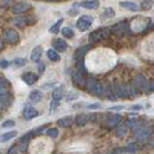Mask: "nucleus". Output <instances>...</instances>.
Instances as JSON below:
<instances>
[{
	"mask_svg": "<svg viewBox=\"0 0 154 154\" xmlns=\"http://www.w3.org/2000/svg\"><path fill=\"white\" fill-rule=\"evenodd\" d=\"M110 33H112V30L108 29V27H103V29L95 30V31H93L89 35V43L90 44H94V43H97V42H100L102 39L109 38Z\"/></svg>",
	"mask_w": 154,
	"mask_h": 154,
	"instance_id": "obj_1",
	"label": "nucleus"
},
{
	"mask_svg": "<svg viewBox=\"0 0 154 154\" xmlns=\"http://www.w3.org/2000/svg\"><path fill=\"white\" fill-rule=\"evenodd\" d=\"M87 90L90 93V94H93V95H95V96H102L103 95V85L97 81L95 78H88L87 79Z\"/></svg>",
	"mask_w": 154,
	"mask_h": 154,
	"instance_id": "obj_2",
	"label": "nucleus"
},
{
	"mask_svg": "<svg viewBox=\"0 0 154 154\" xmlns=\"http://www.w3.org/2000/svg\"><path fill=\"white\" fill-rule=\"evenodd\" d=\"M133 128H134L133 129V135H134V137L137 141H145L151 135V128L145 126V125H142V123L135 126Z\"/></svg>",
	"mask_w": 154,
	"mask_h": 154,
	"instance_id": "obj_3",
	"label": "nucleus"
},
{
	"mask_svg": "<svg viewBox=\"0 0 154 154\" xmlns=\"http://www.w3.org/2000/svg\"><path fill=\"white\" fill-rule=\"evenodd\" d=\"M4 38H5V40L8 44H11V45L18 44L20 40L19 33L14 29H6V30H4Z\"/></svg>",
	"mask_w": 154,
	"mask_h": 154,
	"instance_id": "obj_4",
	"label": "nucleus"
},
{
	"mask_svg": "<svg viewBox=\"0 0 154 154\" xmlns=\"http://www.w3.org/2000/svg\"><path fill=\"white\" fill-rule=\"evenodd\" d=\"M93 24V17L90 16H82L76 21V26L79 31H87Z\"/></svg>",
	"mask_w": 154,
	"mask_h": 154,
	"instance_id": "obj_5",
	"label": "nucleus"
},
{
	"mask_svg": "<svg viewBox=\"0 0 154 154\" xmlns=\"http://www.w3.org/2000/svg\"><path fill=\"white\" fill-rule=\"evenodd\" d=\"M30 8H31V5L29 2H18V4L13 5L12 12L14 14H21V13H25L26 11H29Z\"/></svg>",
	"mask_w": 154,
	"mask_h": 154,
	"instance_id": "obj_6",
	"label": "nucleus"
},
{
	"mask_svg": "<svg viewBox=\"0 0 154 154\" xmlns=\"http://www.w3.org/2000/svg\"><path fill=\"white\" fill-rule=\"evenodd\" d=\"M72 82L78 85L79 88H85L87 87V78L83 76V74H81V72H74L72 74Z\"/></svg>",
	"mask_w": 154,
	"mask_h": 154,
	"instance_id": "obj_7",
	"label": "nucleus"
},
{
	"mask_svg": "<svg viewBox=\"0 0 154 154\" xmlns=\"http://www.w3.org/2000/svg\"><path fill=\"white\" fill-rule=\"evenodd\" d=\"M12 102V95L8 91V89H1L0 90V103L4 106H10Z\"/></svg>",
	"mask_w": 154,
	"mask_h": 154,
	"instance_id": "obj_8",
	"label": "nucleus"
},
{
	"mask_svg": "<svg viewBox=\"0 0 154 154\" xmlns=\"http://www.w3.org/2000/svg\"><path fill=\"white\" fill-rule=\"evenodd\" d=\"M89 49H90V44L89 45H84V46H81V48H78L76 51H75V60L78 62V60H83V58L85 56V54L89 51Z\"/></svg>",
	"mask_w": 154,
	"mask_h": 154,
	"instance_id": "obj_9",
	"label": "nucleus"
},
{
	"mask_svg": "<svg viewBox=\"0 0 154 154\" xmlns=\"http://www.w3.org/2000/svg\"><path fill=\"white\" fill-rule=\"evenodd\" d=\"M68 49V43L62 38H57L54 42V50L57 52H63Z\"/></svg>",
	"mask_w": 154,
	"mask_h": 154,
	"instance_id": "obj_10",
	"label": "nucleus"
},
{
	"mask_svg": "<svg viewBox=\"0 0 154 154\" xmlns=\"http://www.w3.org/2000/svg\"><path fill=\"white\" fill-rule=\"evenodd\" d=\"M21 79H23L26 84L32 85V84H35V83L38 81V75H36V74H33V72H25V74L21 76Z\"/></svg>",
	"mask_w": 154,
	"mask_h": 154,
	"instance_id": "obj_11",
	"label": "nucleus"
},
{
	"mask_svg": "<svg viewBox=\"0 0 154 154\" xmlns=\"http://www.w3.org/2000/svg\"><path fill=\"white\" fill-rule=\"evenodd\" d=\"M23 115L25 117V120H32V119L38 116V110L36 108H33V107H26L24 109Z\"/></svg>",
	"mask_w": 154,
	"mask_h": 154,
	"instance_id": "obj_12",
	"label": "nucleus"
},
{
	"mask_svg": "<svg viewBox=\"0 0 154 154\" xmlns=\"http://www.w3.org/2000/svg\"><path fill=\"white\" fill-rule=\"evenodd\" d=\"M135 84L142 89V90H147L148 89V81L145 78L143 75H136L135 77Z\"/></svg>",
	"mask_w": 154,
	"mask_h": 154,
	"instance_id": "obj_13",
	"label": "nucleus"
},
{
	"mask_svg": "<svg viewBox=\"0 0 154 154\" xmlns=\"http://www.w3.org/2000/svg\"><path fill=\"white\" fill-rule=\"evenodd\" d=\"M74 122V117L72 116H64V117H60L57 121V125L62 128H69Z\"/></svg>",
	"mask_w": 154,
	"mask_h": 154,
	"instance_id": "obj_14",
	"label": "nucleus"
},
{
	"mask_svg": "<svg viewBox=\"0 0 154 154\" xmlns=\"http://www.w3.org/2000/svg\"><path fill=\"white\" fill-rule=\"evenodd\" d=\"M32 132H29V133H26L25 135H23V137L20 139V142H19V149L20 151H26V148H27V143H29V141H30V139L32 137Z\"/></svg>",
	"mask_w": 154,
	"mask_h": 154,
	"instance_id": "obj_15",
	"label": "nucleus"
},
{
	"mask_svg": "<svg viewBox=\"0 0 154 154\" xmlns=\"http://www.w3.org/2000/svg\"><path fill=\"white\" fill-rule=\"evenodd\" d=\"M79 5L83 8H87V10H96L100 6V2L96 0H85V1H81Z\"/></svg>",
	"mask_w": 154,
	"mask_h": 154,
	"instance_id": "obj_16",
	"label": "nucleus"
},
{
	"mask_svg": "<svg viewBox=\"0 0 154 154\" xmlns=\"http://www.w3.org/2000/svg\"><path fill=\"white\" fill-rule=\"evenodd\" d=\"M121 120H122V116L120 115V114H113V115H110L108 117V127L109 128H114L116 127L120 122H121Z\"/></svg>",
	"mask_w": 154,
	"mask_h": 154,
	"instance_id": "obj_17",
	"label": "nucleus"
},
{
	"mask_svg": "<svg viewBox=\"0 0 154 154\" xmlns=\"http://www.w3.org/2000/svg\"><path fill=\"white\" fill-rule=\"evenodd\" d=\"M74 121H75V123L77 126L82 127V126H84V125H87L89 122V115L88 114H78V115L75 116Z\"/></svg>",
	"mask_w": 154,
	"mask_h": 154,
	"instance_id": "obj_18",
	"label": "nucleus"
},
{
	"mask_svg": "<svg viewBox=\"0 0 154 154\" xmlns=\"http://www.w3.org/2000/svg\"><path fill=\"white\" fill-rule=\"evenodd\" d=\"M63 95H64V87L63 85H59L57 88H55L54 91H52V100L54 101H57V102H60Z\"/></svg>",
	"mask_w": 154,
	"mask_h": 154,
	"instance_id": "obj_19",
	"label": "nucleus"
},
{
	"mask_svg": "<svg viewBox=\"0 0 154 154\" xmlns=\"http://www.w3.org/2000/svg\"><path fill=\"white\" fill-rule=\"evenodd\" d=\"M18 135L17 131H11V132H7V133H4V134H0V142L4 143V142H7L10 140H12L13 137H16Z\"/></svg>",
	"mask_w": 154,
	"mask_h": 154,
	"instance_id": "obj_20",
	"label": "nucleus"
},
{
	"mask_svg": "<svg viewBox=\"0 0 154 154\" xmlns=\"http://www.w3.org/2000/svg\"><path fill=\"white\" fill-rule=\"evenodd\" d=\"M42 52H43V49H42V46H36L33 50H32V52H31V60L32 62H35V63H37L39 62V59L42 57Z\"/></svg>",
	"mask_w": 154,
	"mask_h": 154,
	"instance_id": "obj_21",
	"label": "nucleus"
},
{
	"mask_svg": "<svg viewBox=\"0 0 154 154\" xmlns=\"http://www.w3.org/2000/svg\"><path fill=\"white\" fill-rule=\"evenodd\" d=\"M43 98V94H42V91H39V90H32L31 93H30V95H29V100L32 102V103H38L39 101Z\"/></svg>",
	"mask_w": 154,
	"mask_h": 154,
	"instance_id": "obj_22",
	"label": "nucleus"
},
{
	"mask_svg": "<svg viewBox=\"0 0 154 154\" xmlns=\"http://www.w3.org/2000/svg\"><path fill=\"white\" fill-rule=\"evenodd\" d=\"M120 6H122V7H125V8H127V10H131V11H139V6L135 4V2H132V1H120Z\"/></svg>",
	"mask_w": 154,
	"mask_h": 154,
	"instance_id": "obj_23",
	"label": "nucleus"
},
{
	"mask_svg": "<svg viewBox=\"0 0 154 154\" xmlns=\"http://www.w3.org/2000/svg\"><path fill=\"white\" fill-rule=\"evenodd\" d=\"M46 56H48V58H49L51 62H59V60H60L59 54H58L57 51H55L54 49H49V50L46 51Z\"/></svg>",
	"mask_w": 154,
	"mask_h": 154,
	"instance_id": "obj_24",
	"label": "nucleus"
},
{
	"mask_svg": "<svg viewBox=\"0 0 154 154\" xmlns=\"http://www.w3.org/2000/svg\"><path fill=\"white\" fill-rule=\"evenodd\" d=\"M127 21H122V23H117L115 24L113 27H112V31H114L116 32L117 35H121V33H123V31H125V29L127 27Z\"/></svg>",
	"mask_w": 154,
	"mask_h": 154,
	"instance_id": "obj_25",
	"label": "nucleus"
},
{
	"mask_svg": "<svg viewBox=\"0 0 154 154\" xmlns=\"http://www.w3.org/2000/svg\"><path fill=\"white\" fill-rule=\"evenodd\" d=\"M103 94L107 96L108 100H112V101H115L116 100V96H115V94H114V90H113V87H112L110 84L107 85V89L103 90Z\"/></svg>",
	"mask_w": 154,
	"mask_h": 154,
	"instance_id": "obj_26",
	"label": "nucleus"
},
{
	"mask_svg": "<svg viewBox=\"0 0 154 154\" xmlns=\"http://www.w3.org/2000/svg\"><path fill=\"white\" fill-rule=\"evenodd\" d=\"M63 21H64V19H63V18L58 19L57 21L55 23V25L50 27V30H49V31H50V33H54V35L58 33V31H59V27H60V25L63 24Z\"/></svg>",
	"mask_w": 154,
	"mask_h": 154,
	"instance_id": "obj_27",
	"label": "nucleus"
},
{
	"mask_svg": "<svg viewBox=\"0 0 154 154\" xmlns=\"http://www.w3.org/2000/svg\"><path fill=\"white\" fill-rule=\"evenodd\" d=\"M12 65L14 68H23L26 65V59L25 58H16L13 62H12Z\"/></svg>",
	"mask_w": 154,
	"mask_h": 154,
	"instance_id": "obj_28",
	"label": "nucleus"
},
{
	"mask_svg": "<svg viewBox=\"0 0 154 154\" xmlns=\"http://www.w3.org/2000/svg\"><path fill=\"white\" fill-rule=\"evenodd\" d=\"M128 133V127L126 126V125H122V126H120L119 128H117V131H116V134L117 136H120V137H122V136H125V135Z\"/></svg>",
	"mask_w": 154,
	"mask_h": 154,
	"instance_id": "obj_29",
	"label": "nucleus"
},
{
	"mask_svg": "<svg viewBox=\"0 0 154 154\" xmlns=\"http://www.w3.org/2000/svg\"><path fill=\"white\" fill-rule=\"evenodd\" d=\"M62 35H63L65 38H72V37H74V31H72V29H70V27H63V29H62Z\"/></svg>",
	"mask_w": 154,
	"mask_h": 154,
	"instance_id": "obj_30",
	"label": "nucleus"
},
{
	"mask_svg": "<svg viewBox=\"0 0 154 154\" xmlns=\"http://www.w3.org/2000/svg\"><path fill=\"white\" fill-rule=\"evenodd\" d=\"M102 16H103L104 18H113V17H115V11H114L112 7H107V8L104 10V12L102 13Z\"/></svg>",
	"mask_w": 154,
	"mask_h": 154,
	"instance_id": "obj_31",
	"label": "nucleus"
},
{
	"mask_svg": "<svg viewBox=\"0 0 154 154\" xmlns=\"http://www.w3.org/2000/svg\"><path fill=\"white\" fill-rule=\"evenodd\" d=\"M46 134H48V136H50L51 139H56L59 133H58L57 128H49V129L46 131Z\"/></svg>",
	"mask_w": 154,
	"mask_h": 154,
	"instance_id": "obj_32",
	"label": "nucleus"
},
{
	"mask_svg": "<svg viewBox=\"0 0 154 154\" xmlns=\"http://www.w3.org/2000/svg\"><path fill=\"white\" fill-rule=\"evenodd\" d=\"M14 23H16V25H17V26L23 27V26H25V25H26L27 19H26V18H24V17H17V18L14 19Z\"/></svg>",
	"mask_w": 154,
	"mask_h": 154,
	"instance_id": "obj_33",
	"label": "nucleus"
},
{
	"mask_svg": "<svg viewBox=\"0 0 154 154\" xmlns=\"http://www.w3.org/2000/svg\"><path fill=\"white\" fill-rule=\"evenodd\" d=\"M16 126V122L13 120H6L1 123V127L2 128H13Z\"/></svg>",
	"mask_w": 154,
	"mask_h": 154,
	"instance_id": "obj_34",
	"label": "nucleus"
},
{
	"mask_svg": "<svg viewBox=\"0 0 154 154\" xmlns=\"http://www.w3.org/2000/svg\"><path fill=\"white\" fill-rule=\"evenodd\" d=\"M123 151H125V152H128V153H135V152H137V146H136L135 143H131V145H128Z\"/></svg>",
	"mask_w": 154,
	"mask_h": 154,
	"instance_id": "obj_35",
	"label": "nucleus"
},
{
	"mask_svg": "<svg viewBox=\"0 0 154 154\" xmlns=\"http://www.w3.org/2000/svg\"><path fill=\"white\" fill-rule=\"evenodd\" d=\"M7 87H8V81L2 76H0V90L1 89H7Z\"/></svg>",
	"mask_w": 154,
	"mask_h": 154,
	"instance_id": "obj_36",
	"label": "nucleus"
},
{
	"mask_svg": "<svg viewBox=\"0 0 154 154\" xmlns=\"http://www.w3.org/2000/svg\"><path fill=\"white\" fill-rule=\"evenodd\" d=\"M10 62L7 59H4V58H0V68L1 69H7L10 66Z\"/></svg>",
	"mask_w": 154,
	"mask_h": 154,
	"instance_id": "obj_37",
	"label": "nucleus"
},
{
	"mask_svg": "<svg viewBox=\"0 0 154 154\" xmlns=\"http://www.w3.org/2000/svg\"><path fill=\"white\" fill-rule=\"evenodd\" d=\"M77 97H78V94H77L76 91H70L69 93V95L66 96V101H72V100H76Z\"/></svg>",
	"mask_w": 154,
	"mask_h": 154,
	"instance_id": "obj_38",
	"label": "nucleus"
},
{
	"mask_svg": "<svg viewBox=\"0 0 154 154\" xmlns=\"http://www.w3.org/2000/svg\"><path fill=\"white\" fill-rule=\"evenodd\" d=\"M136 123H137V120H136V119H129V120L126 122V126H127V127H135Z\"/></svg>",
	"mask_w": 154,
	"mask_h": 154,
	"instance_id": "obj_39",
	"label": "nucleus"
},
{
	"mask_svg": "<svg viewBox=\"0 0 154 154\" xmlns=\"http://www.w3.org/2000/svg\"><path fill=\"white\" fill-rule=\"evenodd\" d=\"M152 5H153V1H142L141 2V6H143L145 10H149L152 7Z\"/></svg>",
	"mask_w": 154,
	"mask_h": 154,
	"instance_id": "obj_40",
	"label": "nucleus"
},
{
	"mask_svg": "<svg viewBox=\"0 0 154 154\" xmlns=\"http://www.w3.org/2000/svg\"><path fill=\"white\" fill-rule=\"evenodd\" d=\"M18 146L16 145V146H12V147H10V149H8V152H7V154H17L18 153Z\"/></svg>",
	"mask_w": 154,
	"mask_h": 154,
	"instance_id": "obj_41",
	"label": "nucleus"
},
{
	"mask_svg": "<svg viewBox=\"0 0 154 154\" xmlns=\"http://www.w3.org/2000/svg\"><path fill=\"white\" fill-rule=\"evenodd\" d=\"M58 106H59V102L52 100V101H51V103H50V110H55Z\"/></svg>",
	"mask_w": 154,
	"mask_h": 154,
	"instance_id": "obj_42",
	"label": "nucleus"
},
{
	"mask_svg": "<svg viewBox=\"0 0 154 154\" xmlns=\"http://www.w3.org/2000/svg\"><path fill=\"white\" fill-rule=\"evenodd\" d=\"M148 89L154 93V78H152V79L148 81Z\"/></svg>",
	"mask_w": 154,
	"mask_h": 154,
	"instance_id": "obj_43",
	"label": "nucleus"
},
{
	"mask_svg": "<svg viewBox=\"0 0 154 154\" xmlns=\"http://www.w3.org/2000/svg\"><path fill=\"white\" fill-rule=\"evenodd\" d=\"M88 108H89V109H98V108H101V104H100V103H93V104H88Z\"/></svg>",
	"mask_w": 154,
	"mask_h": 154,
	"instance_id": "obj_44",
	"label": "nucleus"
},
{
	"mask_svg": "<svg viewBox=\"0 0 154 154\" xmlns=\"http://www.w3.org/2000/svg\"><path fill=\"white\" fill-rule=\"evenodd\" d=\"M38 71L40 72V74H43L44 71H45V64L42 62V63H39V65H38Z\"/></svg>",
	"mask_w": 154,
	"mask_h": 154,
	"instance_id": "obj_45",
	"label": "nucleus"
},
{
	"mask_svg": "<svg viewBox=\"0 0 154 154\" xmlns=\"http://www.w3.org/2000/svg\"><path fill=\"white\" fill-rule=\"evenodd\" d=\"M141 108H142L141 106H133V107H132V109H133V110H140Z\"/></svg>",
	"mask_w": 154,
	"mask_h": 154,
	"instance_id": "obj_46",
	"label": "nucleus"
},
{
	"mask_svg": "<svg viewBox=\"0 0 154 154\" xmlns=\"http://www.w3.org/2000/svg\"><path fill=\"white\" fill-rule=\"evenodd\" d=\"M2 48H4V44H2V42H1V40H0V51H1V50H2Z\"/></svg>",
	"mask_w": 154,
	"mask_h": 154,
	"instance_id": "obj_47",
	"label": "nucleus"
},
{
	"mask_svg": "<svg viewBox=\"0 0 154 154\" xmlns=\"http://www.w3.org/2000/svg\"><path fill=\"white\" fill-rule=\"evenodd\" d=\"M154 25V24H153ZM151 29H152V30H154V26H151Z\"/></svg>",
	"mask_w": 154,
	"mask_h": 154,
	"instance_id": "obj_48",
	"label": "nucleus"
}]
</instances>
